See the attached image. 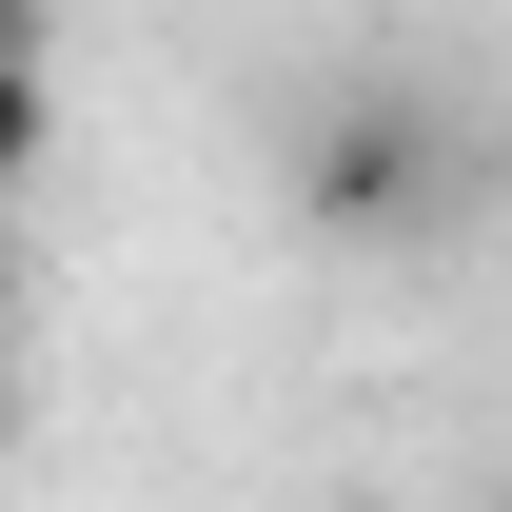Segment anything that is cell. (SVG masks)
Returning <instances> with one entry per match:
<instances>
[{"label":"cell","instance_id":"obj_1","mask_svg":"<svg viewBox=\"0 0 512 512\" xmlns=\"http://www.w3.org/2000/svg\"><path fill=\"white\" fill-rule=\"evenodd\" d=\"M40 178V60H20V40H0V197Z\"/></svg>","mask_w":512,"mask_h":512}]
</instances>
